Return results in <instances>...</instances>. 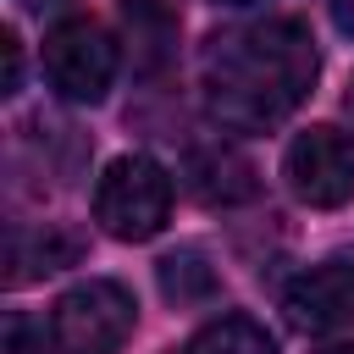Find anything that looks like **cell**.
Masks as SVG:
<instances>
[{
	"instance_id": "9a60e30c",
	"label": "cell",
	"mask_w": 354,
	"mask_h": 354,
	"mask_svg": "<svg viewBox=\"0 0 354 354\" xmlns=\"http://www.w3.org/2000/svg\"><path fill=\"white\" fill-rule=\"evenodd\" d=\"M321 354H354V343H332V348H321Z\"/></svg>"
},
{
	"instance_id": "6da1fadb",
	"label": "cell",
	"mask_w": 354,
	"mask_h": 354,
	"mask_svg": "<svg viewBox=\"0 0 354 354\" xmlns=\"http://www.w3.org/2000/svg\"><path fill=\"white\" fill-rule=\"evenodd\" d=\"M315 72H321V50L299 17L227 28L205 44V61H199L205 105L232 133H266L288 122L310 100Z\"/></svg>"
},
{
	"instance_id": "9c48e42d",
	"label": "cell",
	"mask_w": 354,
	"mask_h": 354,
	"mask_svg": "<svg viewBox=\"0 0 354 354\" xmlns=\"http://www.w3.org/2000/svg\"><path fill=\"white\" fill-rule=\"evenodd\" d=\"M77 254V243L72 238H61V232H17L11 238V282H28V277H44V271H61L66 260Z\"/></svg>"
},
{
	"instance_id": "8992f818",
	"label": "cell",
	"mask_w": 354,
	"mask_h": 354,
	"mask_svg": "<svg viewBox=\"0 0 354 354\" xmlns=\"http://www.w3.org/2000/svg\"><path fill=\"white\" fill-rule=\"evenodd\" d=\"M293 332H337L354 321V260H321L299 271L282 293Z\"/></svg>"
},
{
	"instance_id": "52a82bcc",
	"label": "cell",
	"mask_w": 354,
	"mask_h": 354,
	"mask_svg": "<svg viewBox=\"0 0 354 354\" xmlns=\"http://www.w3.org/2000/svg\"><path fill=\"white\" fill-rule=\"evenodd\" d=\"M183 183L205 199V205H238L254 194V166L232 149V144H210V149H194L183 160Z\"/></svg>"
},
{
	"instance_id": "ba28073f",
	"label": "cell",
	"mask_w": 354,
	"mask_h": 354,
	"mask_svg": "<svg viewBox=\"0 0 354 354\" xmlns=\"http://www.w3.org/2000/svg\"><path fill=\"white\" fill-rule=\"evenodd\" d=\"M183 354H277V343H271L266 326L249 321V315H216L210 326L194 332V343H188Z\"/></svg>"
},
{
	"instance_id": "4fadbf2b",
	"label": "cell",
	"mask_w": 354,
	"mask_h": 354,
	"mask_svg": "<svg viewBox=\"0 0 354 354\" xmlns=\"http://www.w3.org/2000/svg\"><path fill=\"white\" fill-rule=\"evenodd\" d=\"M332 22H337L343 33H354V0H332Z\"/></svg>"
},
{
	"instance_id": "7c38bea8",
	"label": "cell",
	"mask_w": 354,
	"mask_h": 354,
	"mask_svg": "<svg viewBox=\"0 0 354 354\" xmlns=\"http://www.w3.org/2000/svg\"><path fill=\"white\" fill-rule=\"evenodd\" d=\"M0 50H6V94H17V83H22V44H17V33H11V28H6Z\"/></svg>"
},
{
	"instance_id": "30bf717a",
	"label": "cell",
	"mask_w": 354,
	"mask_h": 354,
	"mask_svg": "<svg viewBox=\"0 0 354 354\" xmlns=\"http://www.w3.org/2000/svg\"><path fill=\"white\" fill-rule=\"evenodd\" d=\"M160 288H166V299L188 304V299H205L216 288V277H210V266H205L199 249H183V254H166L160 260Z\"/></svg>"
},
{
	"instance_id": "2e32d148",
	"label": "cell",
	"mask_w": 354,
	"mask_h": 354,
	"mask_svg": "<svg viewBox=\"0 0 354 354\" xmlns=\"http://www.w3.org/2000/svg\"><path fill=\"white\" fill-rule=\"evenodd\" d=\"M216 6H260V0H216Z\"/></svg>"
},
{
	"instance_id": "e0dca14e",
	"label": "cell",
	"mask_w": 354,
	"mask_h": 354,
	"mask_svg": "<svg viewBox=\"0 0 354 354\" xmlns=\"http://www.w3.org/2000/svg\"><path fill=\"white\" fill-rule=\"evenodd\" d=\"M348 111H354V83H348Z\"/></svg>"
},
{
	"instance_id": "7a4b0ae2",
	"label": "cell",
	"mask_w": 354,
	"mask_h": 354,
	"mask_svg": "<svg viewBox=\"0 0 354 354\" xmlns=\"http://www.w3.org/2000/svg\"><path fill=\"white\" fill-rule=\"evenodd\" d=\"M171 216V177L149 160V155H116L100 183H94V221L122 238V243H144L166 227Z\"/></svg>"
},
{
	"instance_id": "5b68a950",
	"label": "cell",
	"mask_w": 354,
	"mask_h": 354,
	"mask_svg": "<svg viewBox=\"0 0 354 354\" xmlns=\"http://www.w3.org/2000/svg\"><path fill=\"white\" fill-rule=\"evenodd\" d=\"M282 177L293 188L299 205L310 210H337L354 199V133L348 127H304L293 144H288V160H282Z\"/></svg>"
},
{
	"instance_id": "277c9868",
	"label": "cell",
	"mask_w": 354,
	"mask_h": 354,
	"mask_svg": "<svg viewBox=\"0 0 354 354\" xmlns=\"http://www.w3.org/2000/svg\"><path fill=\"white\" fill-rule=\"evenodd\" d=\"M44 77L66 105H94L105 100L111 77H116V39L88 22V17H66L44 33Z\"/></svg>"
},
{
	"instance_id": "5bb4252c",
	"label": "cell",
	"mask_w": 354,
	"mask_h": 354,
	"mask_svg": "<svg viewBox=\"0 0 354 354\" xmlns=\"http://www.w3.org/2000/svg\"><path fill=\"white\" fill-rule=\"evenodd\" d=\"M22 6H28V11H61L66 0H22Z\"/></svg>"
},
{
	"instance_id": "8fae6325",
	"label": "cell",
	"mask_w": 354,
	"mask_h": 354,
	"mask_svg": "<svg viewBox=\"0 0 354 354\" xmlns=\"http://www.w3.org/2000/svg\"><path fill=\"white\" fill-rule=\"evenodd\" d=\"M0 354H44V332H39L22 310H11V315H6V343H0Z\"/></svg>"
},
{
	"instance_id": "3957f363",
	"label": "cell",
	"mask_w": 354,
	"mask_h": 354,
	"mask_svg": "<svg viewBox=\"0 0 354 354\" xmlns=\"http://www.w3.org/2000/svg\"><path fill=\"white\" fill-rule=\"evenodd\" d=\"M133 321H138L133 293L111 277H88L55 299L50 343L55 354H122V343L133 337Z\"/></svg>"
}]
</instances>
